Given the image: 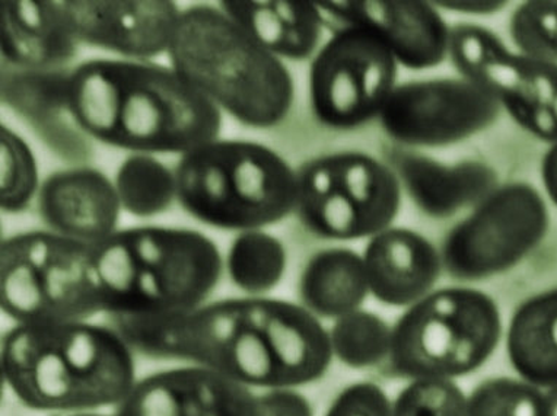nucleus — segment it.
Listing matches in <instances>:
<instances>
[{
  "mask_svg": "<svg viewBox=\"0 0 557 416\" xmlns=\"http://www.w3.org/2000/svg\"><path fill=\"white\" fill-rule=\"evenodd\" d=\"M113 317L136 353L211 368L248 389L299 388L327 373L329 330L301 304L225 299L182 315Z\"/></svg>",
  "mask_w": 557,
  "mask_h": 416,
  "instance_id": "1",
  "label": "nucleus"
},
{
  "mask_svg": "<svg viewBox=\"0 0 557 416\" xmlns=\"http://www.w3.org/2000/svg\"><path fill=\"white\" fill-rule=\"evenodd\" d=\"M64 110L102 144L145 154H186L216 140L222 111L173 67L92 59L69 71Z\"/></svg>",
  "mask_w": 557,
  "mask_h": 416,
  "instance_id": "2",
  "label": "nucleus"
},
{
  "mask_svg": "<svg viewBox=\"0 0 557 416\" xmlns=\"http://www.w3.org/2000/svg\"><path fill=\"white\" fill-rule=\"evenodd\" d=\"M133 353L114 326L14 325L2 338L0 368L8 389L28 409L74 414L124 401L136 383Z\"/></svg>",
  "mask_w": 557,
  "mask_h": 416,
  "instance_id": "3",
  "label": "nucleus"
},
{
  "mask_svg": "<svg viewBox=\"0 0 557 416\" xmlns=\"http://www.w3.org/2000/svg\"><path fill=\"white\" fill-rule=\"evenodd\" d=\"M102 307L111 316L182 315L203 306L224 260L208 236L184 227L137 226L92 244Z\"/></svg>",
  "mask_w": 557,
  "mask_h": 416,
  "instance_id": "4",
  "label": "nucleus"
},
{
  "mask_svg": "<svg viewBox=\"0 0 557 416\" xmlns=\"http://www.w3.org/2000/svg\"><path fill=\"white\" fill-rule=\"evenodd\" d=\"M166 54L190 87L243 126L273 128L293 110L294 77L284 60L218 5L195 3L183 10Z\"/></svg>",
  "mask_w": 557,
  "mask_h": 416,
  "instance_id": "5",
  "label": "nucleus"
},
{
  "mask_svg": "<svg viewBox=\"0 0 557 416\" xmlns=\"http://www.w3.org/2000/svg\"><path fill=\"white\" fill-rule=\"evenodd\" d=\"M175 177L184 212L216 229L261 230L297 205V173L256 141H208L180 157Z\"/></svg>",
  "mask_w": 557,
  "mask_h": 416,
  "instance_id": "6",
  "label": "nucleus"
},
{
  "mask_svg": "<svg viewBox=\"0 0 557 416\" xmlns=\"http://www.w3.org/2000/svg\"><path fill=\"white\" fill-rule=\"evenodd\" d=\"M503 330L499 306L490 294L470 287H445L398 317L389 366L410 380L469 376L490 362Z\"/></svg>",
  "mask_w": 557,
  "mask_h": 416,
  "instance_id": "7",
  "label": "nucleus"
},
{
  "mask_svg": "<svg viewBox=\"0 0 557 416\" xmlns=\"http://www.w3.org/2000/svg\"><path fill=\"white\" fill-rule=\"evenodd\" d=\"M0 304L15 325L89 320L104 313L92 244L50 230L3 239Z\"/></svg>",
  "mask_w": 557,
  "mask_h": 416,
  "instance_id": "8",
  "label": "nucleus"
},
{
  "mask_svg": "<svg viewBox=\"0 0 557 416\" xmlns=\"http://www.w3.org/2000/svg\"><path fill=\"white\" fill-rule=\"evenodd\" d=\"M295 213L307 231L329 240L372 238L400 212L401 184L387 163L362 152L324 154L297 173Z\"/></svg>",
  "mask_w": 557,
  "mask_h": 416,
  "instance_id": "9",
  "label": "nucleus"
},
{
  "mask_svg": "<svg viewBox=\"0 0 557 416\" xmlns=\"http://www.w3.org/2000/svg\"><path fill=\"white\" fill-rule=\"evenodd\" d=\"M550 214L530 184L498 187L445 236L441 259L458 281H483L516 268L543 242Z\"/></svg>",
  "mask_w": 557,
  "mask_h": 416,
  "instance_id": "10",
  "label": "nucleus"
},
{
  "mask_svg": "<svg viewBox=\"0 0 557 416\" xmlns=\"http://www.w3.org/2000/svg\"><path fill=\"white\" fill-rule=\"evenodd\" d=\"M398 63L370 29L345 25L312 59L310 104L321 126L355 130L383 113Z\"/></svg>",
  "mask_w": 557,
  "mask_h": 416,
  "instance_id": "11",
  "label": "nucleus"
},
{
  "mask_svg": "<svg viewBox=\"0 0 557 416\" xmlns=\"http://www.w3.org/2000/svg\"><path fill=\"white\" fill-rule=\"evenodd\" d=\"M449 58L465 79L495 98L521 128L557 144V63L513 53L492 29L451 28Z\"/></svg>",
  "mask_w": 557,
  "mask_h": 416,
  "instance_id": "12",
  "label": "nucleus"
},
{
  "mask_svg": "<svg viewBox=\"0 0 557 416\" xmlns=\"http://www.w3.org/2000/svg\"><path fill=\"white\" fill-rule=\"evenodd\" d=\"M500 105L465 77L406 81L394 88L380 115L389 139L407 148H443L486 130Z\"/></svg>",
  "mask_w": 557,
  "mask_h": 416,
  "instance_id": "13",
  "label": "nucleus"
},
{
  "mask_svg": "<svg viewBox=\"0 0 557 416\" xmlns=\"http://www.w3.org/2000/svg\"><path fill=\"white\" fill-rule=\"evenodd\" d=\"M79 45L136 62L169 53L178 3L170 0H60Z\"/></svg>",
  "mask_w": 557,
  "mask_h": 416,
  "instance_id": "14",
  "label": "nucleus"
},
{
  "mask_svg": "<svg viewBox=\"0 0 557 416\" xmlns=\"http://www.w3.org/2000/svg\"><path fill=\"white\" fill-rule=\"evenodd\" d=\"M325 21L333 20L374 33L403 67L426 71L449 55L451 28L435 3L389 0L317 2Z\"/></svg>",
  "mask_w": 557,
  "mask_h": 416,
  "instance_id": "15",
  "label": "nucleus"
},
{
  "mask_svg": "<svg viewBox=\"0 0 557 416\" xmlns=\"http://www.w3.org/2000/svg\"><path fill=\"white\" fill-rule=\"evenodd\" d=\"M251 389L201 366L166 368L136 380L117 416H250Z\"/></svg>",
  "mask_w": 557,
  "mask_h": 416,
  "instance_id": "16",
  "label": "nucleus"
},
{
  "mask_svg": "<svg viewBox=\"0 0 557 416\" xmlns=\"http://www.w3.org/2000/svg\"><path fill=\"white\" fill-rule=\"evenodd\" d=\"M37 207L50 231L89 244L117 231L123 210L114 181L89 166L49 175L38 191Z\"/></svg>",
  "mask_w": 557,
  "mask_h": 416,
  "instance_id": "17",
  "label": "nucleus"
},
{
  "mask_svg": "<svg viewBox=\"0 0 557 416\" xmlns=\"http://www.w3.org/2000/svg\"><path fill=\"white\" fill-rule=\"evenodd\" d=\"M363 263L370 293L393 307H410L425 299L444 269L434 243L405 227H389L372 236Z\"/></svg>",
  "mask_w": 557,
  "mask_h": 416,
  "instance_id": "18",
  "label": "nucleus"
},
{
  "mask_svg": "<svg viewBox=\"0 0 557 416\" xmlns=\"http://www.w3.org/2000/svg\"><path fill=\"white\" fill-rule=\"evenodd\" d=\"M0 33L3 64L16 71H64L81 46L60 0H3Z\"/></svg>",
  "mask_w": 557,
  "mask_h": 416,
  "instance_id": "19",
  "label": "nucleus"
},
{
  "mask_svg": "<svg viewBox=\"0 0 557 416\" xmlns=\"http://www.w3.org/2000/svg\"><path fill=\"white\" fill-rule=\"evenodd\" d=\"M392 165L416 207L438 220L475 207L498 188L496 171L480 161L445 165L426 154L394 150Z\"/></svg>",
  "mask_w": 557,
  "mask_h": 416,
  "instance_id": "20",
  "label": "nucleus"
},
{
  "mask_svg": "<svg viewBox=\"0 0 557 416\" xmlns=\"http://www.w3.org/2000/svg\"><path fill=\"white\" fill-rule=\"evenodd\" d=\"M218 7L269 53L302 62L319 49L325 18L306 0H222Z\"/></svg>",
  "mask_w": 557,
  "mask_h": 416,
  "instance_id": "21",
  "label": "nucleus"
},
{
  "mask_svg": "<svg viewBox=\"0 0 557 416\" xmlns=\"http://www.w3.org/2000/svg\"><path fill=\"white\" fill-rule=\"evenodd\" d=\"M370 294L363 256L347 248L321 249L299 277V304L319 319H341Z\"/></svg>",
  "mask_w": 557,
  "mask_h": 416,
  "instance_id": "22",
  "label": "nucleus"
},
{
  "mask_svg": "<svg viewBox=\"0 0 557 416\" xmlns=\"http://www.w3.org/2000/svg\"><path fill=\"white\" fill-rule=\"evenodd\" d=\"M114 186L124 212L139 218L169 212L177 201L175 169L153 154L132 153L124 159Z\"/></svg>",
  "mask_w": 557,
  "mask_h": 416,
  "instance_id": "23",
  "label": "nucleus"
},
{
  "mask_svg": "<svg viewBox=\"0 0 557 416\" xmlns=\"http://www.w3.org/2000/svg\"><path fill=\"white\" fill-rule=\"evenodd\" d=\"M288 255L282 240L263 230L242 231L231 243L226 269L231 282L250 298H263L285 276Z\"/></svg>",
  "mask_w": 557,
  "mask_h": 416,
  "instance_id": "24",
  "label": "nucleus"
},
{
  "mask_svg": "<svg viewBox=\"0 0 557 416\" xmlns=\"http://www.w3.org/2000/svg\"><path fill=\"white\" fill-rule=\"evenodd\" d=\"M333 357L350 368H371L389 357L393 328L368 311H355L334 320L330 329Z\"/></svg>",
  "mask_w": 557,
  "mask_h": 416,
  "instance_id": "25",
  "label": "nucleus"
},
{
  "mask_svg": "<svg viewBox=\"0 0 557 416\" xmlns=\"http://www.w3.org/2000/svg\"><path fill=\"white\" fill-rule=\"evenodd\" d=\"M0 205L5 213H21L29 207L40 191L36 154L27 141L5 124L0 127Z\"/></svg>",
  "mask_w": 557,
  "mask_h": 416,
  "instance_id": "26",
  "label": "nucleus"
},
{
  "mask_svg": "<svg viewBox=\"0 0 557 416\" xmlns=\"http://www.w3.org/2000/svg\"><path fill=\"white\" fill-rule=\"evenodd\" d=\"M465 416H546V390L521 377H494L467 396Z\"/></svg>",
  "mask_w": 557,
  "mask_h": 416,
  "instance_id": "27",
  "label": "nucleus"
},
{
  "mask_svg": "<svg viewBox=\"0 0 557 416\" xmlns=\"http://www.w3.org/2000/svg\"><path fill=\"white\" fill-rule=\"evenodd\" d=\"M509 34L518 53L557 63V0H529L516 8Z\"/></svg>",
  "mask_w": 557,
  "mask_h": 416,
  "instance_id": "28",
  "label": "nucleus"
},
{
  "mask_svg": "<svg viewBox=\"0 0 557 416\" xmlns=\"http://www.w3.org/2000/svg\"><path fill=\"white\" fill-rule=\"evenodd\" d=\"M466 394L454 380H411L392 403V416H465Z\"/></svg>",
  "mask_w": 557,
  "mask_h": 416,
  "instance_id": "29",
  "label": "nucleus"
},
{
  "mask_svg": "<svg viewBox=\"0 0 557 416\" xmlns=\"http://www.w3.org/2000/svg\"><path fill=\"white\" fill-rule=\"evenodd\" d=\"M324 416H392V402L379 385L359 381L343 389Z\"/></svg>",
  "mask_w": 557,
  "mask_h": 416,
  "instance_id": "30",
  "label": "nucleus"
},
{
  "mask_svg": "<svg viewBox=\"0 0 557 416\" xmlns=\"http://www.w3.org/2000/svg\"><path fill=\"white\" fill-rule=\"evenodd\" d=\"M250 416H314L310 401L293 388L269 389L252 398Z\"/></svg>",
  "mask_w": 557,
  "mask_h": 416,
  "instance_id": "31",
  "label": "nucleus"
},
{
  "mask_svg": "<svg viewBox=\"0 0 557 416\" xmlns=\"http://www.w3.org/2000/svg\"><path fill=\"white\" fill-rule=\"evenodd\" d=\"M508 2H494V0H456V2H436V8L458 12L465 15H492L504 11Z\"/></svg>",
  "mask_w": 557,
  "mask_h": 416,
  "instance_id": "32",
  "label": "nucleus"
},
{
  "mask_svg": "<svg viewBox=\"0 0 557 416\" xmlns=\"http://www.w3.org/2000/svg\"><path fill=\"white\" fill-rule=\"evenodd\" d=\"M542 179L548 199L557 207V144L552 146L544 154L542 162Z\"/></svg>",
  "mask_w": 557,
  "mask_h": 416,
  "instance_id": "33",
  "label": "nucleus"
},
{
  "mask_svg": "<svg viewBox=\"0 0 557 416\" xmlns=\"http://www.w3.org/2000/svg\"><path fill=\"white\" fill-rule=\"evenodd\" d=\"M546 416H557V386L546 390Z\"/></svg>",
  "mask_w": 557,
  "mask_h": 416,
  "instance_id": "34",
  "label": "nucleus"
},
{
  "mask_svg": "<svg viewBox=\"0 0 557 416\" xmlns=\"http://www.w3.org/2000/svg\"><path fill=\"white\" fill-rule=\"evenodd\" d=\"M59 416H117V415L102 414L101 411H91V412H74V414H62Z\"/></svg>",
  "mask_w": 557,
  "mask_h": 416,
  "instance_id": "35",
  "label": "nucleus"
}]
</instances>
